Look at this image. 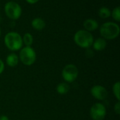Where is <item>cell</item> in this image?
<instances>
[{
  "label": "cell",
  "instance_id": "1",
  "mask_svg": "<svg viewBox=\"0 0 120 120\" xmlns=\"http://www.w3.org/2000/svg\"><path fill=\"white\" fill-rule=\"evenodd\" d=\"M120 28L118 24L113 22H106L101 25L100 33L103 38L106 40H114L120 35Z\"/></svg>",
  "mask_w": 120,
  "mask_h": 120
},
{
  "label": "cell",
  "instance_id": "2",
  "mask_svg": "<svg viewBox=\"0 0 120 120\" xmlns=\"http://www.w3.org/2000/svg\"><path fill=\"white\" fill-rule=\"evenodd\" d=\"M94 36L90 32L85 30H79L74 35V41L79 47L84 49L90 48L94 42Z\"/></svg>",
  "mask_w": 120,
  "mask_h": 120
},
{
  "label": "cell",
  "instance_id": "3",
  "mask_svg": "<svg viewBox=\"0 0 120 120\" xmlns=\"http://www.w3.org/2000/svg\"><path fill=\"white\" fill-rule=\"evenodd\" d=\"M4 44L11 51H18L22 47V39L21 35L16 32H9L4 37Z\"/></svg>",
  "mask_w": 120,
  "mask_h": 120
},
{
  "label": "cell",
  "instance_id": "4",
  "mask_svg": "<svg viewBox=\"0 0 120 120\" xmlns=\"http://www.w3.org/2000/svg\"><path fill=\"white\" fill-rule=\"evenodd\" d=\"M18 57L24 65L31 66L36 62L37 54L32 47H24L20 49Z\"/></svg>",
  "mask_w": 120,
  "mask_h": 120
},
{
  "label": "cell",
  "instance_id": "5",
  "mask_svg": "<svg viewBox=\"0 0 120 120\" xmlns=\"http://www.w3.org/2000/svg\"><path fill=\"white\" fill-rule=\"evenodd\" d=\"M4 11L6 16L11 20L18 19L22 14L21 6L15 1H8L4 6Z\"/></svg>",
  "mask_w": 120,
  "mask_h": 120
},
{
  "label": "cell",
  "instance_id": "6",
  "mask_svg": "<svg viewBox=\"0 0 120 120\" xmlns=\"http://www.w3.org/2000/svg\"><path fill=\"white\" fill-rule=\"evenodd\" d=\"M62 77L66 83H72L78 77L79 70L75 64H70L66 65L62 70Z\"/></svg>",
  "mask_w": 120,
  "mask_h": 120
},
{
  "label": "cell",
  "instance_id": "7",
  "mask_svg": "<svg viewBox=\"0 0 120 120\" xmlns=\"http://www.w3.org/2000/svg\"><path fill=\"white\" fill-rule=\"evenodd\" d=\"M106 108L102 103L94 104L90 109V116L93 120H103L106 116Z\"/></svg>",
  "mask_w": 120,
  "mask_h": 120
},
{
  "label": "cell",
  "instance_id": "8",
  "mask_svg": "<svg viewBox=\"0 0 120 120\" xmlns=\"http://www.w3.org/2000/svg\"><path fill=\"white\" fill-rule=\"evenodd\" d=\"M91 95L96 100H104L108 97V91L106 88L101 85H96L91 89Z\"/></svg>",
  "mask_w": 120,
  "mask_h": 120
},
{
  "label": "cell",
  "instance_id": "9",
  "mask_svg": "<svg viewBox=\"0 0 120 120\" xmlns=\"http://www.w3.org/2000/svg\"><path fill=\"white\" fill-rule=\"evenodd\" d=\"M84 28H85V30L88 32H92L98 29V23L95 20L92 18H88L84 21L83 23Z\"/></svg>",
  "mask_w": 120,
  "mask_h": 120
},
{
  "label": "cell",
  "instance_id": "10",
  "mask_svg": "<svg viewBox=\"0 0 120 120\" xmlns=\"http://www.w3.org/2000/svg\"><path fill=\"white\" fill-rule=\"evenodd\" d=\"M92 46H93V48L94 50L101 52L105 49V47L107 46V42L104 38L98 37L96 40H94Z\"/></svg>",
  "mask_w": 120,
  "mask_h": 120
},
{
  "label": "cell",
  "instance_id": "11",
  "mask_svg": "<svg viewBox=\"0 0 120 120\" xmlns=\"http://www.w3.org/2000/svg\"><path fill=\"white\" fill-rule=\"evenodd\" d=\"M19 62V57L15 53L9 54L6 59V64L10 67H14L18 65Z\"/></svg>",
  "mask_w": 120,
  "mask_h": 120
},
{
  "label": "cell",
  "instance_id": "12",
  "mask_svg": "<svg viewBox=\"0 0 120 120\" xmlns=\"http://www.w3.org/2000/svg\"><path fill=\"white\" fill-rule=\"evenodd\" d=\"M32 27L36 30H41L46 26L45 21L41 18H35L31 22Z\"/></svg>",
  "mask_w": 120,
  "mask_h": 120
},
{
  "label": "cell",
  "instance_id": "13",
  "mask_svg": "<svg viewBox=\"0 0 120 120\" xmlns=\"http://www.w3.org/2000/svg\"><path fill=\"white\" fill-rule=\"evenodd\" d=\"M70 91V86L66 82H63L59 83L56 87V91L60 95H65Z\"/></svg>",
  "mask_w": 120,
  "mask_h": 120
},
{
  "label": "cell",
  "instance_id": "14",
  "mask_svg": "<svg viewBox=\"0 0 120 120\" xmlns=\"http://www.w3.org/2000/svg\"><path fill=\"white\" fill-rule=\"evenodd\" d=\"M98 14L101 18H108L111 16V11L108 7L102 6L98 9Z\"/></svg>",
  "mask_w": 120,
  "mask_h": 120
},
{
  "label": "cell",
  "instance_id": "15",
  "mask_svg": "<svg viewBox=\"0 0 120 120\" xmlns=\"http://www.w3.org/2000/svg\"><path fill=\"white\" fill-rule=\"evenodd\" d=\"M22 39V43L25 44V47H31L33 43V36L30 33H26L24 34Z\"/></svg>",
  "mask_w": 120,
  "mask_h": 120
},
{
  "label": "cell",
  "instance_id": "16",
  "mask_svg": "<svg viewBox=\"0 0 120 120\" xmlns=\"http://www.w3.org/2000/svg\"><path fill=\"white\" fill-rule=\"evenodd\" d=\"M112 92L115 97L118 101L120 100V83L119 81L114 83L112 86Z\"/></svg>",
  "mask_w": 120,
  "mask_h": 120
},
{
  "label": "cell",
  "instance_id": "17",
  "mask_svg": "<svg viewBox=\"0 0 120 120\" xmlns=\"http://www.w3.org/2000/svg\"><path fill=\"white\" fill-rule=\"evenodd\" d=\"M111 16H112L113 19L115 21H116L117 22H120V6H117L115 7L112 11L111 12Z\"/></svg>",
  "mask_w": 120,
  "mask_h": 120
},
{
  "label": "cell",
  "instance_id": "18",
  "mask_svg": "<svg viewBox=\"0 0 120 120\" xmlns=\"http://www.w3.org/2000/svg\"><path fill=\"white\" fill-rule=\"evenodd\" d=\"M114 110L115 112L117 115H120V101H117V103L114 106Z\"/></svg>",
  "mask_w": 120,
  "mask_h": 120
},
{
  "label": "cell",
  "instance_id": "19",
  "mask_svg": "<svg viewBox=\"0 0 120 120\" xmlns=\"http://www.w3.org/2000/svg\"><path fill=\"white\" fill-rule=\"evenodd\" d=\"M4 68H5V65H4V62L0 59V74H1L4 70Z\"/></svg>",
  "mask_w": 120,
  "mask_h": 120
},
{
  "label": "cell",
  "instance_id": "20",
  "mask_svg": "<svg viewBox=\"0 0 120 120\" xmlns=\"http://www.w3.org/2000/svg\"><path fill=\"white\" fill-rule=\"evenodd\" d=\"M27 3L30 4H36L37 2H38L39 0H25Z\"/></svg>",
  "mask_w": 120,
  "mask_h": 120
},
{
  "label": "cell",
  "instance_id": "21",
  "mask_svg": "<svg viewBox=\"0 0 120 120\" xmlns=\"http://www.w3.org/2000/svg\"><path fill=\"white\" fill-rule=\"evenodd\" d=\"M0 120H9V119L6 115H1L0 116Z\"/></svg>",
  "mask_w": 120,
  "mask_h": 120
},
{
  "label": "cell",
  "instance_id": "22",
  "mask_svg": "<svg viewBox=\"0 0 120 120\" xmlns=\"http://www.w3.org/2000/svg\"><path fill=\"white\" fill-rule=\"evenodd\" d=\"M1 28H0V37H1Z\"/></svg>",
  "mask_w": 120,
  "mask_h": 120
}]
</instances>
